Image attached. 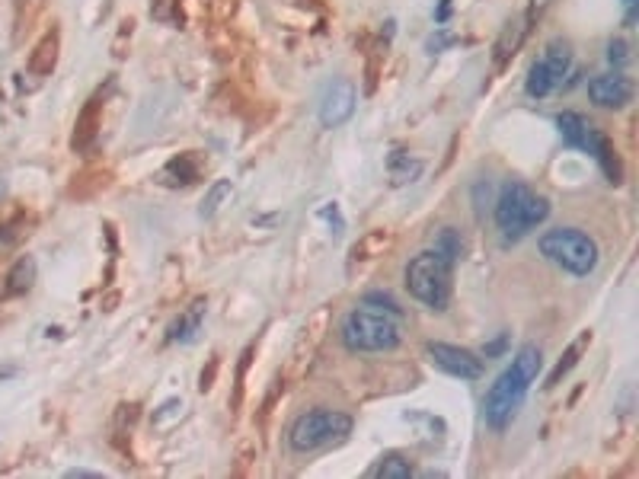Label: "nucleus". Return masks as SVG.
Masks as SVG:
<instances>
[{"label":"nucleus","mask_w":639,"mask_h":479,"mask_svg":"<svg viewBox=\"0 0 639 479\" xmlns=\"http://www.w3.org/2000/svg\"><path fill=\"white\" fill-rule=\"evenodd\" d=\"M540 368H544V352H540V345L528 342L515 352L512 365L496 377V384L486 390L483 419L493 432H505L512 425L521 403L528 400L531 384L540 377Z\"/></svg>","instance_id":"obj_1"},{"label":"nucleus","mask_w":639,"mask_h":479,"mask_svg":"<svg viewBox=\"0 0 639 479\" xmlns=\"http://www.w3.org/2000/svg\"><path fill=\"white\" fill-rule=\"evenodd\" d=\"M550 218V202L547 195H540L537 189L524 183H505L499 198H496V227L505 240H521L528 237L531 230H537Z\"/></svg>","instance_id":"obj_2"},{"label":"nucleus","mask_w":639,"mask_h":479,"mask_svg":"<svg viewBox=\"0 0 639 479\" xmlns=\"http://www.w3.org/2000/svg\"><path fill=\"white\" fill-rule=\"evenodd\" d=\"M339 336L349 352H393L403 339L397 317L378 307L371 310L368 304L346 313Z\"/></svg>","instance_id":"obj_3"},{"label":"nucleus","mask_w":639,"mask_h":479,"mask_svg":"<svg viewBox=\"0 0 639 479\" xmlns=\"http://www.w3.org/2000/svg\"><path fill=\"white\" fill-rule=\"evenodd\" d=\"M537 246H540V256L572 278H588L598 269V259H601L598 243L579 227H553L540 237Z\"/></svg>","instance_id":"obj_4"},{"label":"nucleus","mask_w":639,"mask_h":479,"mask_svg":"<svg viewBox=\"0 0 639 479\" xmlns=\"http://www.w3.org/2000/svg\"><path fill=\"white\" fill-rule=\"evenodd\" d=\"M352 432V416L339 409H310L301 412L288 428V448L294 454H314L330 448Z\"/></svg>","instance_id":"obj_5"},{"label":"nucleus","mask_w":639,"mask_h":479,"mask_svg":"<svg viewBox=\"0 0 639 479\" xmlns=\"http://www.w3.org/2000/svg\"><path fill=\"white\" fill-rule=\"evenodd\" d=\"M556 128H560V135L569 147H579V151L595 157L601 173L608 176V183H614V186L624 183V163H620L614 144L604 138L582 112H560L556 115Z\"/></svg>","instance_id":"obj_6"},{"label":"nucleus","mask_w":639,"mask_h":479,"mask_svg":"<svg viewBox=\"0 0 639 479\" xmlns=\"http://www.w3.org/2000/svg\"><path fill=\"white\" fill-rule=\"evenodd\" d=\"M406 288L429 310H445L451 301V262L438 253H419L406 266Z\"/></svg>","instance_id":"obj_7"},{"label":"nucleus","mask_w":639,"mask_h":479,"mask_svg":"<svg viewBox=\"0 0 639 479\" xmlns=\"http://www.w3.org/2000/svg\"><path fill=\"white\" fill-rule=\"evenodd\" d=\"M569 68H572V45H569L566 39L547 42V48H544V55H540V61L531 64L528 84H524V93H528L531 99L550 96L556 87L563 84V77L569 74Z\"/></svg>","instance_id":"obj_8"},{"label":"nucleus","mask_w":639,"mask_h":479,"mask_svg":"<svg viewBox=\"0 0 639 479\" xmlns=\"http://www.w3.org/2000/svg\"><path fill=\"white\" fill-rule=\"evenodd\" d=\"M358 106V90L349 77H336L326 84L323 96H320V106H317V119L323 128H339L346 125Z\"/></svg>","instance_id":"obj_9"},{"label":"nucleus","mask_w":639,"mask_h":479,"mask_svg":"<svg viewBox=\"0 0 639 479\" xmlns=\"http://www.w3.org/2000/svg\"><path fill=\"white\" fill-rule=\"evenodd\" d=\"M425 355H429V361L438 371H445L451 377H461V381H480L483 377V358L473 355L470 349H461V345L429 342L425 345Z\"/></svg>","instance_id":"obj_10"},{"label":"nucleus","mask_w":639,"mask_h":479,"mask_svg":"<svg viewBox=\"0 0 639 479\" xmlns=\"http://www.w3.org/2000/svg\"><path fill=\"white\" fill-rule=\"evenodd\" d=\"M588 96H592V103L601 109H624L633 99V84L630 77L620 71L598 74L588 80Z\"/></svg>","instance_id":"obj_11"},{"label":"nucleus","mask_w":639,"mask_h":479,"mask_svg":"<svg viewBox=\"0 0 639 479\" xmlns=\"http://www.w3.org/2000/svg\"><path fill=\"white\" fill-rule=\"evenodd\" d=\"M58 55H61V32L52 26L36 45H32V52H29V58H26L29 74L48 77V74H52V71L58 68Z\"/></svg>","instance_id":"obj_12"},{"label":"nucleus","mask_w":639,"mask_h":479,"mask_svg":"<svg viewBox=\"0 0 639 479\" xmlns=\"http://www.w3.org/2000/svg\"><path fill=\"white\" fill-rule=\"evenodd\" d=\"M588 345H592V329H582V333L576 336V339H572L569 342V349L563 352V358L560 361H556V368L550 371V377H547V390H553V387H560V381H563V377L572 371V368H576L579 365V358L585 355V349H588Z\"/></svg>","instance_id":"obj_13"},{"label":"nucleus","mask_w":639,"mask_h":479,"mask_svg":"<svg viewBox=\"0 0 639 479\" xmlns=\"http://www.w3.org/2000/svg\"><path fill=\"white\" fill-rule=\"evenodd\" d=\"M36 282V259L32 256H20L10 266L7 278H4V297H20L32 288Z\"/></svg>","instance_id":"obj_14"},{"label":"nucleus","mask_w":639,"mask_h":479,"mask_svg":"<svg viewBox=\"0 0 639 479\" xmlns=\"http://www.w3.org/2000/svg\"><path fill=\"white\" fill-rule=\"evenodd\" d=\"M393 243V234L384 227L378 230H371V234H365L362 240H358L352 246V259H374V256H384L387 253V246Z\"/></svg>","instance_id":"obj_15"},{"label":"nucleus","mask_w":639,"mask_h":479,"mask_svg":"<svg viewBox=\"0 0 639 479\" xmlns=\"http://www.w3.org/2000/svg\"><path fill=\"white\" fill-rule=\"evenodd\" d=\"M202 313H205V304H192L189 313H183L173 326H170V339L173 342H192L195 336H199V326H202Z\"/></svg>","instance_id":"obj_16"},{"label":"nucleus","mask_w":639,"mask_h":479,"mask_svg":"<svg viewBox=\"0 0 639 479\" xmlns=\"http://www.w3.org/2000/svg\"><path fill=\"white\" fill-rule=\"evenodd\" d=\"M96 125H100V106H96V99H93V103L80 112V119H77L74 151H84V147H90V141L96 138Z\"/></svg>","instance_id":"obj_17"},{"label":"nucleus","mask_w":639,"mask_h":479,"mask_svg":"<svg viewBox=\"0 0 639 479\" xmlns=\"http://www.w3.org/2000/svg\"><path fill=\"white\" fill-rule=\"evenodd\" d=\"M432 253H438L441 259L451 262V266H454V262L461 259V253H464V240H461V234H457L454 227H445V230H441V234L435 237V250H432Z\"/></svg>","instance_id":"obj_18"},{"label":"nucleus","mask_w":639,"mask_h":479,"mask_svg":"<svg viewBox=\"0 0 639 479\" xmlns=\"http://www.w3.org/2000/svg\"><path fill=\"white\" fill-rule=\"evenodd\" d=\"M371 476H384V479H409L413 476V464L397 454H390V457H381V464L371 470Z\"/></svg>","instance_id":"obj_19"},{"label":"nucleus","mask_w":639,"mask_h":479,"mask_svg":"<svg viewBox=\"0 0 639 479\" xmlns=\"http://www.w3.org/2000/svg\"><path fill=\"white\" fill-rule=\"evenodd\" d=\"M362 304H368V307H378V310H387V313H393V317H400L403 313V307L393 301L390 294H381V291H374V294H368Z\"/></svg>","instance_id":"obj_20"},{"label":"nucleus","mask_w":639,"mask_h":479,"mask_svg":"<svg viewBox=\"0 0 639 479\" xmlns=\"http://www.w3.org/2000/svg\"><path fill=\"white\" fill-rule=\"evenodd\" d=\"M231 192V183H215V189L208 192V198H205V205H202V218H211V214L218 211V202L221 198Z\"/></svg>","instance_id":"obj_21"},{"label":"nucleus","mask_w":639,"mask_h":479,"mask_svg":"<svg viewBox=\"0 0 639 479\" xmlns=\"http://www.w3.org/2000/svg\"><path fill=\"white\" fill-rule=\"evenodd\" d=\"M250 358H253V345H247V349H243V355H240V368H237V390H234V409L243 403V377H247Z\"/></svg>","instance_id":"obj_22"},{"label":"nucleus","mask_w":639,"mask_h":479,"mask_svg":"<svg viewBox=\"0 0 639 479\" xmlns=\"http://www.w3.org/2000/svg\"><path fill=\"white\" fill-rule=\"evenodd\" d=\"M608 58H611V64H617V71L627 68V64H630V48H627V42H611V45H608Z\"/></svg>","instance_id":"obj_23"},{"label":"nucleus","mask_w":639,"mask_h":479,"mask_svg":"<svg viewBox=\"0 0 639 479\" xmlns=\"http://www.w3.org/2000/svg\"><path fill=\"white\" fill-rule=\"evenodd\" d=\"M218 368H221V358H218V355H211V361H208V371H202V377H199V390H202V393H208L211 387H215Z\"/></svg>","instance_id":"obj_24"},{"label":"nucleus","mask_w":639,"mask_h":479,"mask_svg":"<svg viewBox=\"0 0 639 479\" xmlns=\"http://www.w3.org/2000/svg\"><path fill=\"white\" fill-rule=\"evenodd\" d=\"M624 4H627V7L633 10V7H636V0H624Z\"/></svg>","instance_id":"obj_25"}]
</instances>
